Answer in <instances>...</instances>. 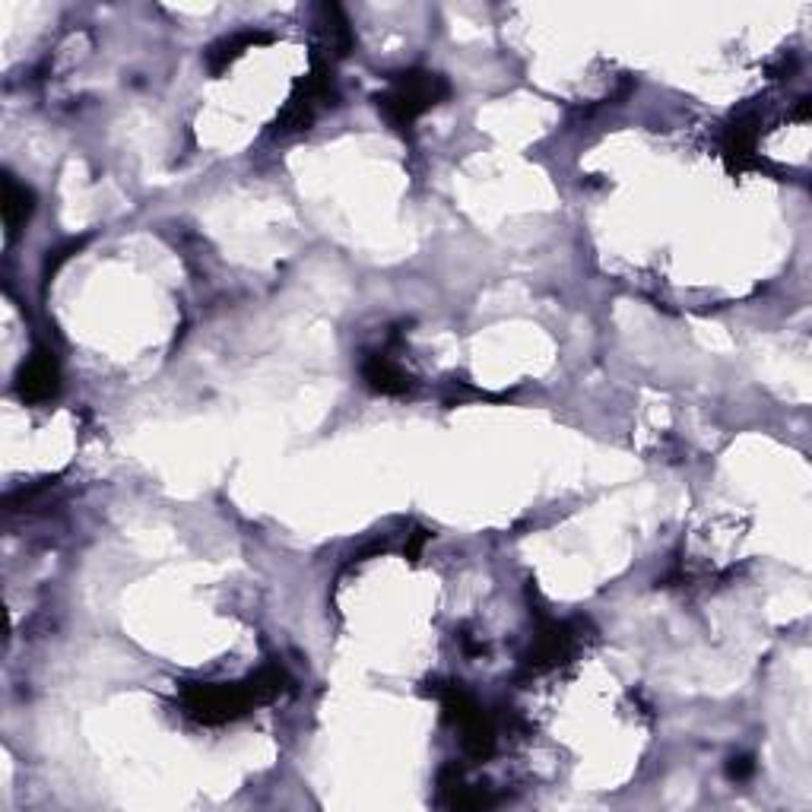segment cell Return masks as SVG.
<instances>
[{
	"mask_svg": "<svg viewBox=\"0 0 812 812\" xmlns=\"http://www.w3.org/2000/svg\"><path fill=\"white\" fill-rule=\"evenodd\" d=\"M448 92V83L435 73H403L391 83V89L381 96L384 115L397 127H410L426 108H432Z\"/></svg>",
	"mask_w": 812,
	"mask_h": 812,
	"instance_id": "cell-1",
	"label": "cell"
},
{
	"mask_svg": "<svg viewBox=\"0 0 812 812\" xmlns=\"http://www.w3.org/2000/svg\"><path fill=\"white\" fill-rule=\"evenodd\" d=\"M58 387V365L48 353H35L23 372V394L29 400H45Z\"/></svg>",
	"mask_w": 812,
	"mask_h": 812,
	"instance_id": "cell-2",
	"label": "cell"
},
{
	"mask_svg": "<svg viewBox=\"0 0 812 812\" xmlns=\"http://www.w3.org/2000/svg\"><path fill=\"white\" fill-rule=\"evenodd\" d=\"M365 378L372 381L375 391L381 394H403L406 391V378L400 375V368L387 359V356H372L365 362Z\"/></svg>",
	"mask_w": 812,
	"mask_h": 812,
	"instance_id": "cell-3",
	"label": "cell"
},
{
	"mask_svg": "<svg viewBox=\"0 0 812 812\" xmlns=\"http://www.w3.org/2000/svg\"><path fill=\"white\" fill-rule=\"evenodd\" d=\"M29 200H32L29 191L20 188V184H16L13 178H7V184H4V219H7V229H16L29 216V210H32Z\"/></svg>",
	"mask_w": 812,
	"mask_h": 812,
	"instance_id": "cell-4",
	"label": "cell"
}]
</instances>
